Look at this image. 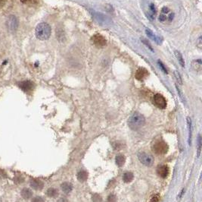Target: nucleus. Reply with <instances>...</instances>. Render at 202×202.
Wrapping results in <instances>:
<instances>
[{"label":"nucleus","mask_w":202,"mask_h":202,"mask_svg":"<svg viewBox=\"0 0 202 202\" xmlns=\"http://www.w3.org/2000/svg\"><path fill=\"white\" fill-rule=\"evenodd\" d=\"M52 33L50 25L45 22L40 23L36 27L35 34L37 39L40 40H47L49 39Z\"/></svg>","instance_id":"obj_1"},{"label":"nucleus","mask_w":202,"mask_h":202,"mask_svg":"<svg viewBox=\"0 0 202 202\" xmlns=\"http://www.w3.org/2000/svg\"><path fill=\"white\" fill-rule=\"evenodd\" d=\"M145 123V119L143 115L139 113H134L129 117L128 120V125L132 130H139Z\"/></svg>","instance_id":"obj_2"},{"label":"nucleus","mask_w":202,"mask_h":202,"mask_svg":"<svg viewBox=\"0 0 202 202\" xmlns=\"http://www.w3.org/2000/svg\"><path fill=\"white\" fill-rule=\"evenodd\" d=\"M169 147L166 142L159 141L152 146V150L158 155H164L168 151Z\"/></svg>","instance_id":"obj_3"},{"label":"nucleus","mask_w":202,"mask_h":202,"mask_svg":"<svg viewBox=\"0 0 202 202\" xmlns=\"http://www.w3.org/2000/svg\"><path fill=\"white\" fill-rule=\"evenodd\" d=\"M138 158L142 164L147 167H151L154 163V157L146 152H139L138 154Z\"/></svg>","instance_id":"obj_4"},{"label":"nucleus","mask_w":202,"mask_h":202,"mask_svg":"<svg viewBox=\"0 0 202 202\" xmlns=\"http://www.w3.org/2000/svg\"><path fill=\"white\" fill-rule=\"evenodd\" d=\"M154 104L160 109H165L167 107V100L161 94H157L153 98Z\"/></svg>","instance_id":"obj_5"},{"label":"nucleus","mask_w":202,"mask_h":202,"mask_svg":"<svg viewBox=\"0 0 202 202\" xmlns=\"http://www.w3.org/2000/svg\"><path fill=\"white\" fill-rule=\"evenodd\" d=\"M18 19L17 18V17L15 16V15H10V16L8 18L6 24L9 31L13 32L15 31L18 29Z\"/></svg>","instance_id":"obj_6"},{"label":"nucleus","mask_w":202,"mask_h":202,"mask_svg":"<svg viewBox=\"0 0 202 202\" xmlns=\"http://www.w3.org/2000/svg\"><path fill=\"white\" fill-rule=\"evenodd\" d=\"M92 16L96 21L98 22V23L101 24H109L110 22V21L109 20V18L108 17L104 16V15H102L101 13H98L94 12L92 13Z\"/></svg>","instance_id":"obj_7"},{"label":"nucleus","mask_w":202,"mask_h":202,"mask_svg":"<svg viewBox=\"0 0 202 202\" xmlns=\"http://www.w3.org/2000/svg\"><path fill=\"white\" fill-rule=\"evenodd\" d=\"M92 41H93L94 44L96 46H98V47H103L106 45V40L103 36L100 35V34H96V35L93 36L92 38Z\"/></svg>","instance_id":"obj_8"},{"label":"nucleus","mask_w":202,"mask_h":202,"mask_svg":"<svg viewBox=\"0 0 202 202\" xmlns=\"http://www.w3.org/2000/svg\"><path fill=\"white\" fill-rule=\"evenodd\" d=\"M170 169L167 165H159L157 168V173L161 178H166L169 175Z\"/></svg>","instance_id":"obj_9"},{"label":"nucleus","mask_w":202,"mask_h":202,"mask_svg":"<svg viewBox=\"0 0 202 202\" xmlns=\"http://www.w3.org/2000/svg\"><path fill=\"white\" fill-rule=\"evenodd\" d=\"M148 75V70H146L144 68H139V69H137V71H135V78L137 80H143L144 78H145Z\"/></svg>","instance_id":"obj_10"},{"label":"nucleus","mask_w":202,"mask_h":202,"mask_svg":"<svg viewBox=\"0 0 202 202\" xmlns=\"http://www.w3.org/2000/svg\"><path fill=\"white\" fill-rule=\"evenodd\" d=\"M18 86L21 89L23 90L25 92H28L30 90H32V89L34 88V84L33 82L30 81H22V82H20L18 84Z\"/></svg>","instance_id":"obj_11"},{"label":"nucleus","mask_w":202,"mask_h":202,"mask_svg":"<svg viewBox=\"0 0 202 202\" xmlns=\"http://www.w3.org/2000/svg\"><path fill=\"white\" fill-rule=\"evenodd\" d=\"M30 186L35 190H41L43 188V182L37 179H33L30 180Z\"/></svg>","instance_id":"obj_12"},{"label":"nucleus","mask_w":202,"mask_h":202,"mask_svg":"<svg viewBox=\"0 0 202 202\" xmlns=\"http://www.w3.org/2000/svg\"><path fill=\"white\" fill-rule=\"evenodd\" d=\"M145 33H146V34H147V36H148V37L150 38L151 40H154L156 44H161V39H160L159 37H158V36H156L155 34H154L153 32L151 31L150 29H147L145 30Z\"/></svg>","instance_id":"obj_13"},{"label":"nucleus","mask_w":202,"mask_h":202,"mask_svg":"<svg viewBox=\"0 0 202 202\" xmlns=\"http://www.w3.org/2000/svg\"><path fill=\"white\" fill-rule=\"evenodd\" d=\"M192 66L195 71H201V68H202L201 59V58H199V59H195V60L192 61Z\"/></svg>","instance_id":"obj_14"},{"label":"nucleus","mask_w":202,"mask_h":202,"mask_svg":"<svg viewBox=\"0 0 202 202\" xmlns=\"http://www.w3.org/2000/svg\"><path fill=\"white\" fill-rule=\"evenodd\" d=\"M88 178V173L86 171L82 170L79 171V173H77V179L79 182H85Z\"/></svg>","instance_id":"obj_15"},{"label":"nucleus","mask_w":202,"mask_h":202,"mask_svg":"<svg viewBox=\"0 0 202 202\" xmlns=\"http://www.w3.org/2000/svg\"><path fill=\"white\" fill-rule=\"evenodd\" d=\"M33 195V192H31V190H30L29 188H23L21 191V196L25 199H29Z\"/></svg>","instance_id":"obj_16"},{"label":"nucleus","mask_w":202,"mask_h":202,"mask_svg":"<svg viewBox=\"0 0 202 202\" xmlns=\"http://www.w3.org/2000/svg\"><path fill=\"white\" fill-rule=\"evenodd\" d=\"M61 189H62V191L64 192H65V193H69V192H71V191H72L73 186H72V185H71V183H69V182H64V183L61 184Z\"/></svg>","instance_id":"obj_17"},{"label":"nucleus","mask_w":202,"mask_h":202,"mask_svg":"<svg viewBox=\"0 0 202 202\" xmlns=\"http://www.w3.org/2000/svg\"><path fill=\"white\" fill-rule=\"evenodd\" d=\"M175 56L177 59H178L179 65H181V67L184 68L185 67V61H184L183 57H182V54L180 53V52L179 51H175Z\"/></svg>","instance_id":"obj_18"},{"label":"nucleus","mask_w":202,"mask_h":202,"mask_svg":"<svg viewBox=\"0 0 202 202\" xmlns=\"http://www.w3.org/2000/svg\"><path fill=\"white\" fill-rule=\"evenodd\" d=\"M126 161V157L123 155H118L116 156V163L118 167H122Z\"/></svg>","instance_id":"obj_19"},{"label":"nucleus","mask_w":202,"mask_h":202,"mask_svg":"<svg viewBox=\"0 0 202 202\" xmlns=\"http://www.w3.org/2000/svg\"><path fill=\"white\" fill-rule=\"evenodd\" d=\"M133 174L130 173V172H127V173H124V175L123 176V181L125 182H130L133 179Z\"/></svg>","instance_id":"obj_20"},{"label":"nucleus","mask_w":202,"mask_h":202,"mask_svg":"<svg viewBox=\"0 0 202 202\" xmlns=\"http://www.w3.org/2000/svg\"><path fill=\"white\" fill-rule=\"evenodd\" d=\"M47 195L49 197H52V198H55L56 196H58L59 195V192L58 190L54 188H48V191H47Z\"/></svg>","instance_id":"obj_21"},{"label":"nucleus","mask_w":202,"mask_h":202,"mask_svg":"<svg viewBox=\"0 0 202 202\" xmlns=\"http://www.w3.org/2000/svg\"><path fill=\"white\" fill-rule=\"evenodd\" d=\"M150 14H149V16L152 18L154 19V17H155V15H156V9H155V7H154V5L151 4L150 5Z\"/></svg>","instance_id":"obj_22"},{"label":"nucleus","mask_w":202,"mask_h":202,"mask_svg":"<svg viewBox=\"0 0 202 202\" xmlns=\"http://www.w3.org/2000/svg\"><path fill=\"white\" fill-rule=\"evenodd\" d=\"M174 75H175L176 79V81H178V83H179V84H182V81L181 75H180V74L179 73V71H174Z\"/></svg>","instance_id":"obj_23"},{"label":"nucleus","mask_w":202,"mask_h":202,"mask_svg":"<svg viewBox=\"0 0 202 202\" xmlns=\"http://www.w3.org/2000/svg\"><path fill=\"white\" fill-rule=\"evenodd\" d=\"M92 201L93 202H102V198L99 195H92Z\"/></svg>","instance_id":"obj_24"},{"label":"nucleus","mask_w":202,"mask_h":202,"mask_svg":"<svg viewBox=\"0 0 202 202\" xmlns=\"http://www.w3.org/2000/svg\"><path fill=\"white\" fill-rule=\"evenodd\" d=\"M158 65H159V66H160V68L161 69V70H162L165 73V74H167V69H166V67H165V65H164L162 63V62H160V61H158Z\"/></svg>","instance_id":"obj_25"},{"label":"nucleus","mask_w":202,"mask_h":202,"mask_svg":"<svg viewBox=\"0 0 202 202\" xmlns=\"http://www.w3.org/2000/svg\"><path fill=\"white\" fill-rule=\"evenodd\" d=\"M167 19V15H164V14H160V16H159V21H160V22H164Z\"/></svg>","instance_id":"obj_26"},{"label":"nucleus","mask_w":202,"mask_h":202,"mask_svg":"<svg viewBox=\"0 0 202 202\" xmlns=\"http://www.w3.org/2000/svg\"><path fill=\"white\" fill-rule=\"evenodd\" d=\"M117 200V198L114 195H110L108 198V202H115Z\"/></svg>","instance_id":"obj_27"},{"label":"nucleus","mask_w":202,"mask_h":202,"mask_svg":"<svg viewBox=\"0 0 202 202\" xmlns=\"http://www.w3.org/2000/svg\"><path fill=\"white\" fill-rule=\"evenodd\" d=\"M32 202H45V201L41 197H35V198H33Z\"/></svg>","instance_id":"obj_28"},{"label":"nucleus","mask_w":202,"mask_h":202,"mask_svg":"<svg viewBox=\"0 0 202 202\" xmlns=\"http://www.w3.org/2000/svg\"><path fill=\"white\" fill-rule=\"evenodd\" d=\"M158 201H159V195H154L152 197L150 202H158Z\"/></svg>","instance_id":"obj_29"},{"label":"nucleus","mask_w":202,"mask_h":202,"mask_svg":"<svg viewBox=\"0 0 202 202\" xmlns=\"http://www.w3.org/2000/svg\"><path fill=\"white\" fill-rule=\"evenodd\" d=\"M161 13L164 14V15H167V14L170 13V9L168 8H167V7H164L162 8V10H161Z\"/></svg>","instance_id":"obj_30"},{"label":"nucleus","mask_w":202,"mask_h":202,"mask_svg":"<svg viewBox=\"0 0 202 202\" xmlns=\"http://www.w3.org/2000/svg\"><path fill=\"white\" fill-rule=\"evenodd\" d=\"M23 3H33L36 2V0H21Z\"/></svg>","instance_id":"obj_31"},{"label":"nucleus","mask_w":202,"mask_h":202,"mask_svg":"<svg viewBox=\"0 0 202 202\" xmlns=\"http://www.w3.org/2000/svg\"><path fill=\"white\" fill-rule=\"evenodd\" d=\"M7 0H0V8H2L4 6L5 4L6 3Z\"/></svg>","instance_id":"obj_32"},{"label":"nucleus","mask_w":202,"mask_h":202,"mask_svg":"<svg viewBox=\"0 0 202 202\" xmlns=\"http://www.w3.org/2000/svg\"><path fill=\"white\" fill-rule=\"evenodd\" d=\"M198 46L199 47V48H201V37H199V38H198Z\"/></svg>","instance_id":"obj_33"},{"label":"nucleus","mask_w":202,"mask_h":202,"mask_svg":"<svg viewBox=\"0 0 202 202\" xmlns=\"http://www.w3.org/2000/svg\"><path fill=\"white\" fill-rule=\"evenodd\" d=\"M58 202H68V201H67V200L66 199V198H60L59 201H58Z\"/></svg>","instance_id":"obj_34"}]
</instances>
